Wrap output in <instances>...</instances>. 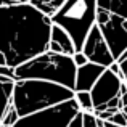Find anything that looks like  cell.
Masks as SVG:
<instances>
[{
  "label": "cell",
  "mask_w": 127,
  "mask_h": 127,
  "mask_svg": "<svg viewBox=\"0 0 127 127\" xmlns=\"http://www.w3.org/2000/svg\"><path fill=\"white\" fill-rule=\"evenodd\" d=\"M72 98H74V90L71 89L39 79H26L15 82L13 106L16 108L19 118H24L42 109L61 105Z\"/></svg>",
  "instance_id": "obj_2"
},
{
  "label": "cell",
  "mask_w": 127,
  "mask_h": 127,
  "mask_svg": "<svg viewBox=\"0 0 127 127\" xmlns=\"http://www.w3.org/2000/svg\"><path fill=\"white\" fill-rule=\"evenodd\" d=\"M96 26L101 29L108 42L114 60L118 61L121 55L127 50V19L108 10L98 8L96 11Z\"/></svg>",
  "instance_id": "obj_7"
},
{
  "label": "cell",
  "mask_w": 127,
  "mask_h": 127,
  "mask_svg": "<svg viewBox=\"0 0 127 127\" xmlns=\"http://www.w3.org/2000/svg\"><path fill=\"white\" fill-rule=\"evenodd\" d=\"M18 121H19V114H18V111H16V108L11 105V106H10V109L6 111V114H5V118H3L2 124H3V127H13Z\"/></svg>",
  "instance_id": "obj_14"
},
{
  "label": "cell",
  "mask_w": 127,
  "mask_h": 127,
  "mask_svg": "<svg viewBox=\"0 0 127 127\" xmlns=\"http://www.w3.org/2000/svg\"><path fill=\"white\" fill-rule=\"evenodd\" d=\"M68 127H84V113L82 111L79 113V114L71 121V124H69Z\"/></svg>",
  "instance_id": "obj_19"
},
{
  "label": "cell",
  "mask_w": 127,
  "mask_h": 127,
  "mask_svg": "<svg viewBox=\"0 0 127 127\" xmlns=\"http://www.w3.org/2000/svg\"><path fill=\"white\" fill-rule=\"evenodd\" d=\"M76 72H77V66L72 61V56L53 53L50 50L15 69L16 81L39 79V81L63 85L71 90H74L76 85Z\"/></svg>",
  "instance_id": "obj_3"
},
{
  "label": "cell",
  "mask_w": 127,
  "mask_h": 127,
  "mask_svg": "<svg viewBox=\"0 0 127 127\" xmlns=\"http://www.w3.org/2000/svg\"><path fill=\"white\" fill-rule=\"evenodd\" d=\"M106 68L93 63H87V64L77 68L76 72V85H74V93L76 92H90L93 89V85L96 84L101 74L105 72Z\"/></svg>",
  "instance_id": "obj_9"
},
{
  "label": "cell",
  "mask_w": 127,
  "mask_h": 127,
  "mask_svg": "<svg viewBox=\"0 0 127 127\" xmlns=\"http://www.w3.org/2000/svg\"><path fill=\"white\" fill-rule=\"evenodd\" d=\"M84 127H98V119L93 113H84Z\"/></svg>",
  "instance_id": "obj_17"
},
{
  "label": "cell",
  "mask_w": 127,
  "mask_h": 127,
  "mask_svg": "<svg viewBox=\"0 0 127 127\" xmlns=\"http://www.w3.org/2000/svg\"><path fill=\"white\" fill-rule=\"evenodd\" d=\"M98 127H105L103 126V121H98Z\"/></svg>",
  "instance_id": "obj_23"
},
{
  "label": "cell",
  "mask_w": 127,
  "mask_h": 127,
  "mask_svg": "<svg viewBox=\"0 0 127 127\" xmlns=\"http://www.w3.org/2000/svg\"><path fill=\"white\" fill-rule=\"evenodd\" d=\"M74 100L77 101L82 113H93V101H92V93L90 92H76Z\"/></svg>",
  "instance_id": "obj_13"
},
{
  "label": "cell",
  "mask_w": 127,
  "mask_h": 127,
  "mask_svg": "<svg viewBox=\"0 0 127 127\" xmlns=\"http://www.w3.org/2000/svg\"><path fill=\"white\" fill-rule=\"evenodd\" d=\"M52 26L31 3L0 6V66L16 69L47 52Z\"/></svg>",
  "instance_id": "obj_1"
},
{
  "label": "cell",
  "mask_w": 127,
  "mask_h": 127,
  "mask_svg": "<svg viewBox=\"0 0 127 127\" xmlns=\"http://www.w3.org/2000/svg\"><path fill=\"white\" fill-rule=\"evenodd\" d=\"M121 111H122V113H124V114L127 116V105H126V106H124V108H122V109H121Z\"/></svg>",
  "instance_id": "obj_22"
},
{
  "label": "cell",
  "mask_w": 127,
  "mask_h": 127,
  "mask_svg": "<svg viewBox=\"0 0 127 127\" xmlns=\"http://www.w3.org/2000/svg\"><path fill=\"white\" fill-rule=\"evenodd\" d=\"M48 50L53 53H60V55H68L72 56L76 53V47L72 39L66 31H63L60 26H52V32H50V42H48Z\"/></svg>",
  "instance_id": "obj_10"
},
{
  "label": "cell",
  "mask_w": 127,
  "mask_h": 127,
  "mask_svg": "<svg viewBox=\"0 0 127 127\" xmlns=\"http://www.w3.org/2000/svg\"><path fill=\"white\" fill-rule=\"evenodd\" d=\"M29 3V0H0V6H13V5H23Z\"/></svg>",
  "instance_id": "obj_20"
},
{
  "label": "cell",
  "mask_w": 127,
  "mask_h": 127,
  "mask_svg": "<svg viewBox=\"0 0 127 127\" xmlns=\"http://www.w3.org/2000/svg\"><path fill=\"white\" fill-rule=\"evenodd\" d=\"M103 126H105V127H121V126H116V124H113V122H108V121H103Z\"/></svg>",
  "instance_id": "obj_21"
},
{
  "label": "cell",
  "mask_w": 127,
  "mask_h": 127,
  "mask_svg": "<svg viewBox=\"0 0 127 127\" xmlns=\"http://www.w3.org/2000/svg\"><path fill=\"white\" fill-rule=\"evenodd\" d=\"M122 79L111 69H105L101 77L96 81L93 89L90 90L92 93V101H93V113L98 111H109V113H118L121 111V87Z\"/></svg>",
  "instance_id": "obj_6"
},
{
  "label": "cell",
  "mask_w": 127,
  "mask_h": 127,
  "mask_svg": "<svg viewBox=\"0 0 127 127\" xmlns=\"http://www.w3.org/2000/svg\"><path fill=\"white\" fill-rule=\"evenodd\" d=\"M79 113L81 108L77 101L72 98L53 108L42 109L34 114L19 118V121L13 127H68Z\"/></svg>",
  "instance_id": "obj_5"
},
{
  "label": "cell",
  "mask_w": 127,
  "mask_h": 127,
  "mask_svg": "<svg viewBox=\"0 0 127 127\" xmlns=\"http://www.w3.org/2000/svg\"><path fill=\"white\" fill-rule=\"evenodd\" d=\"M96 0H66L58 13L52 18V24L60 26L69 34L76 52H82L84 42L96 24Z\"/></svg>",
  "instance_id": "obj_4"
},
{
  "label": "cell",
  "mask_w": 127,
  "mask_h": 127,
  "mask_svg": "<svg viewBox=\"0 0 127 127\" xmlns=\"http://www.w3.org/2000/svg\"><path fill=\"white\" fill-rule=\"evenodd\" d=\"M13 92H15V81L0 76V122L3 121L10 106L13 105Z\"/></svg>",
  "instance_id": "obj_11"
},
{
  "label": "cell",
  "mask_w": 127,
  "mask_h": 127,
  "mask_svg": "<svg viewBox=\"0 0 127 127\" xmlns=\"http://www.w3.org/2000/svg\"><path fill=\"white\" fill-rule=\"evenodd\" d=\"M72 61H74V64L77 66V68H81V66H84V64H87V63H90L89 58H87V56H85L82 52H76L74 55H72Z\"/></svg>",
  "instance_id": "obj_16"
},
{
  "label": "cell",
  "mask_w": 127,
  "mask_h": 127,
  "mask_svg": "<svg viewBox=\"0 0 127 127\" xmlns=\"http://www.w3.org/2000/svg\"><path fill=\"white\" fill-rule=\"evenodd\" d=\"M32 6L35 10H39L45 16H48L50 19L61 10V6L66 3V0H29Z\"/></svg>",
  "instance_id": "obj_12"
},
{
  "label": "cell",
  "mask_w": 127,
  "mask_h": 127,
  "mask_svg": "<svg viewBox=\"0 0 127 127\" xmlns=\"http://www.w3.org/2000/svg\"><path fill=\"white\" fill-rule=\"evenodd\" d=\"M108 122H113V124L121 126V127H127V116L122 111H118V113H114V114L109 118Z\"/></svg>",
  "instance_id": "obj_15"
},
{
  "label": "cell",
  "mask_w": 127,
  "mask_h": 127,
  "mask_svg": "<svg viewBox=\"0 0 127 127\" xmlns=\"http://www.w3.org/2000/svg\"><path fill=\"white\" fill-rule=\"evenodd\" d=\"M82 53L89 58L90 63L103 66V68H106V69L116 63L114 56H113V53H111V48H109V45H108V42H106L105 35H103L101 29L96 24L93 26L92 31L87 35V39L84 42V47H82Z\"/></svg>",
  "instance_id": "obj_8"
},
{
  "label": "cell",
  "mask_w": 127,
  "mask_h": 127,
  "mask_svg": "<svg viewBox=\"0 0 127 127\" xmlns=\"http://www.w3.org/2000/svg\"><path fill=\"white\" fill-rule=\"evenodd\" d=\"M0 76L3 77L13 79L16 82V74H15V68H10V66H0Z\"/></svg>",
  "instance_id": "obj_18"
}]
</instances>
